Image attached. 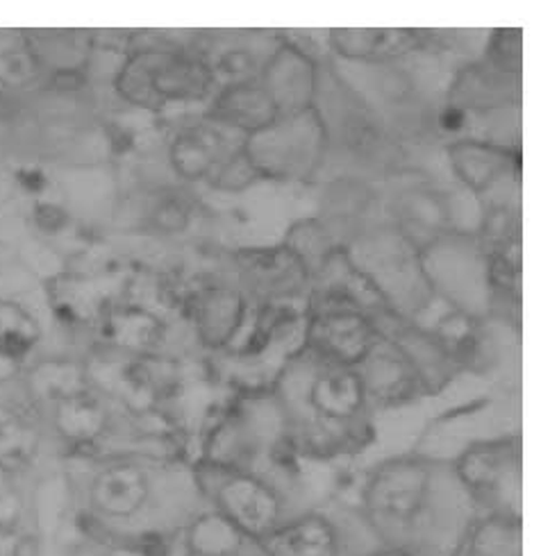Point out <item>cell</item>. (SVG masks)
I'll use <instances>...</instances> for the list:
<instances>
[{"label":"cell","instance_id":"6da1fadb","mask_svg":"<svg viewBox=\"0 0 550 556\" xmlns=\"http://www.w3.org/2000/svg\"><path fill=\"white\" fill-rule=\"evenodd\" d=\"M437 468L421 459H393L375 468L364 489L368 525L387 549L403 556H441L443 500Z\"/></svg>","mask_w":550,"mask_h":556},{"label":"cell","instance_id":"7a4b0ae2","mask_svg":"<svg viewBox=\"0 0 550 556\" xmlns=\"http://www.w3.org/2000/svg\"><path fill=\"white\" fill-rule=\"evenodd\" d=\"M116 91L133 105L160 112L171 103H196L216 91L203 53L175 46H148L125 58Z\"/></svg>","mask_w":550,"mask_h":556},{"label":"cell","instance_id":"3957f363","mask_svg":"<svg viewBox=\"0 0 550 556\" xmlns=\"http://www.w3.org/2000/svg\"><path fill=\"white\" fill-rule=\"evenodd\" d=\"M328 130L316 108L278 116L264 130L243 139V150L264 180L305 182L318 170Z\"/></svg>","mask_w":550,"mask_h":556},{"label":"cell","instance_id":"277c9868","mask_svg":"<svg viewBox=\"0 0 550 556\" xmlns=\"http://www.w3.org/2000/svg\"><path fill=\"white\" fill-rule=\"evenodd\" d=\"M193 482L216 514L258 543H264L285 522L280 493L258 472L203 462L193 472Z\"/></svg>","mask_w":550,"mask_h":556},{"label":"cell","instance_id":"5b68a950","mask_svg":"<svg viewBox=\"0 0 550 556\" xmlns=\"http://www.w3.org/2000/svg\"><path fill=\"white\" fill-rule=\"evenodd\" d=\"M366 407L368 400L358 368L318 362L305 393V409L312 416L303 429L308 445L321 454L343 450L355 439Z\"/></svg>","mask_w":550,"mask_h":556},{"label":"cell","instance_id":"8992f818","mask_svg":"<svg viewBox=\"0 0 550 556\" xmlns=\"http://www.w3.org/2000/svg\"><path fill=\"white\" fill-rule=\"evenodd\" d=\"M455 475L475 507L485 509V516L518 518L516 500L521 466L516 441L500 439L473 445L462 454Z\"/></svg>","mask_w":550,"mask_h":556},{"label":"cell","instance_id":"52a82bcc","mask_svg":"<svg viewBox=\"0 0 550 556\" xmlns=\"http://www.w3.org/2000/svg\"><path fill=\"white\" fill-rule=\"evenodd\" d=\"M378 332L366 314L339 302L312 300V318L308 325V343L321 364L358 368Z\"/></svg>","mask_w":550,"mask_h":556},{"label":"cell","instance_id":"ba28073f","mask_svg":"<svg viewBox=\"0 0 550 556\" xmlns=\"http://www.w3.org/2000/svg\"><path fill=\"white\" fill-rule=\"evenodd\" d=\"M258 83L271 98L278 116H289L314 108L318 68L303 48L283 39L273 48Z\"/></svg>","mask_w":550,"mask_h":556},{"label":"cell","instance_id":"9c48e42d","mask_svg":"<svg viewBox=\"0 0 550 556\" xmlns=\"http://www.w3.org/2000/svg\"><path fill=\"white\" fill-rule=\"evenodd\" d=\"M153 497V477L137 459H114L100 468L89 486L91 509L103 520H133Z\"/></svg>","mask_w":550,"mask_h":556},{"label":"cell","instance_id":"30bf717a","mask_svg":"<svg viewBox=\"0 0 550 556\" xmlns=\"http://www.w3.org/2000/svg\"><path fill=\"white\" fill-rule=\"evenodd\" d=\"M368 402L400 404L423 393L410 362L391 341L378 337L366 359L358 366Z\"/></svg>","mask_w":550,"mask_h":556},{"label":"cell","instance_id":"8fae6325","mask_svg":"<svg viewBox=\"0 0 550 556\" xmlns=\"http://www.w3.org/2000/svg\"><path fill=\"white\" fill-rule=\"evenodd\" d=\"M191 318L205 348L230 345L246 318V293L230 285H208L193 295Z\"/></svg>","mask_w":550,"mask_h":556},{"label":"cell","instance_id":"7c38bea8","mask_svg":"<svg viewBox=\"0 0 550 556\" xmlns=\"http://www.w3.org/2000/svg\"><path fill=\"white\" fill-rule=\"evenodd\" d=\"M103 337L123 357L150 359L164 345L166 325L153 309L125 302L103 316Z\"/></svg>","mask_w":550,"mask_h":556},{"label":"cell","instance_id":"4fadbf2b","mask_svg":"<svg viewBox=\"0 0 550 556\" xmlns=\"http://www.w3.org/2000/svg\"><path fill=\"white\" fill-rule=\"evenodd\" d=\"M275 118L278 112L260 83L216 89L208 112V121L223 130L241 135V139L264 130Z\"/></svg>","mask_w":550,"mask_h":556},{"label":"cell","instance_id":"5bb4252c","mask_svg":"<svg viewBox=\"0 0 550 556\" xmlns=\"http://www.w3.org/2000/svg\"><path fill=\"white\" fill-rule=\"evenodd\" d=\"M264 556H346L339 527L323 514L285 520L262 543Z\"/></svg>","mask_w":550,"mask_h":556},{"label":"cell","instance_id":"9a60e30c","mask_svg":"<svg viewBox=\"0 0 550 556\" xmlns=\"http://www.w3.org/2000/svg\"><path fill=\"white\" fill-rule=\"evenodd\" d=\"M223 132L225 130L212 121L183 128L168 146V160L173 170L187 182H208L214 166L233 150Z\"/></svg>","mask_w":550,"mask_h":556},{"label":"cell","instance_id":"2e32d148","mask_svg":"<svg viewBox=\"0 0 550 556\" xmlns=\"http://www.w3.org/2000/svg\"><path fill=\"white\" fill-rule=\"evenodd\" d=\"M53 425L58 434L75 450H89L108 434L110 412L91 387L53 402Z\"/></svg>","mask_w":550,"mask_h":556},{"label":"cell","instance_id":"e0dca14e","mask_svg":"<svg viewBox=\"0 0 550 556\" xmlns=\"http://www.w3.org/2000/svg\"><path fill=\"white\" fill-rule=\"evenodd\" d=\"M398 235L403 237L418 255L433 248L450 223L443 198L433 189H410L396 200Z\"/></svg>","mask_w":550,"mask_h":556},{"label":"cell","instance_id":"ac0fdd59","mask_svg":"<svg viewBox=\"0 0 550 556\" xmlns=\"http://www.w3.org/2000/svg\"><path fill=\"white\" fill-rule=\"evenodd\" d=\"M448 162L458 178L475 193L489 191L514 164L510 150L487 141L453 143L448 148Z\"/></svg>","mask_w":550,"mask_h":556},{"label":"cell","instance_id":"d6986e66","mask_svg":"<svg viewBox=\"0 0 550 556\" xmlns=\"http://www.w3.org/2000/svg\"><path fill=\"white\" fill-rule=\"evenodd\" d=\"M333 46L346 60L389 62L416 43L412 30H333Z\"/></svg>","mask_w":550,"mask_h":556},{"label":"cell","instance_id":"ffe728a7","mask_svg":"<svg viewBox=\"0 0 550 556\" xmlns=\"http://www.w3.org/2000/svg\"><path fill=\"white\" fill-rule=\"evenodd\" d=\"M273 50H262L258 46H250L243 41L225 43L223 48L214 50V55H205L210 71L214 75L216 89L235 87L246 83H258L260 73Z\"/></svg>","mask_w":550,"mask_h":556},{"label":"cell","instance_id":"44dd1931","mask_svg":"<svg viewBox=\"0 0 550 556\" xmlns=\"http://www.w3.org/2000/svg\"><path fill=\"white\" fill-rule=\"evenodd\" d=\"M462 552L466 556H521V520L512 516L475 518Z\"/></svg>","mask_w":550,"mask_h":556},{"label":"cell","instance_id":"7402d4cb","mask_svg":"<svg viewBox=\"0 0 550 556\" xmlns=\"http://www.w3.org/2000/svg\"><path fill=\"white\" fill-rule=\"evenodd\" d=\"M41 337L39 320L18 302L0 300V355L23 357L37 345Z\"/></svg>","mask_w":550,"mask_h":556},{"label":"cell","instance_id":"603a6c76","mask_svg":"<svg viewBox=\"0 0 550 556\" xmlns=\"http://www.w3.org/2000/svg\"><path fill=\"white\" fill-rule=\"evenodd\" d=\"M335 248L337 245L333 243L328 230H325V227L316 220L298 223L285 241V250L298 262V266L305 270L310 280H314V277L321 273V268L330 260Z\"/></svg>","mask_w":550,"mask_h":556},{"label":"cell","instance_id":"cb8c5ba5","mask_svg":"<svg viewBox=\"0 0 550 556\" xmlns=\"http://www.w3.org/2000/svg\"><path fill=\"white\" fill-rule=\"evenodd\" d=\"M39 432L23 416H10L0 420V470L18 472L28 468L37 457Z\"/></svg>","mask_w":550,"mask_h":556},{"label":"cell","instance_id":"d4e9b609","mask_svg":"<svg viewBox=\"0 0 550 556\" xmlns=\"http://www.w3.org/2000/svg\"><path fill=\"white\" fill-rule=\"evenodd\" d=\"M43 66L37 60L28 37H14L0 46V89L10 93L28 89Z\"/></svg>","mask_w":550,"mask_h":556},{"label":"cell","instance_id":"484cf974","mask_svg":"<svg viewBox=\"0 0 550 556\" xmlns=\"http://www.w3.org/2000/svg\"><path fill=\"white\" fill-rule=\"evenodd\" d=\"M89 387L87 368L75 366L71 362H46L37 366L30 375V391L48 402H55L75 391Z\"/></svg>","mask_w":550,"mask_h":556},{"label":"cell","instance_id":"4316f807","mask_svg":"<svg viewBox=\"0 0 550 556\" xmlns=\"http://www.w3.org/2000/svg\"><path fill=\"white\" fill-rule=\"evenodd\" d=\"M433 339L441 345V350L450 357V362L458 364L462 357L475 348V337H478V325L466 309L448 312L430 332Z\"/></svg>","mask_w":550,"mask_h":556},{"label":"cell","instance_id":"83f0119b","mask_svg":"<svg viewBox=\"0 0 550 556\" xmlns=\"http://www.w3.org/2000/svg\"><path fill=\"white\" fill-rule=\"evenodd\" d=\"M262 180H264L262 173L246 155L243 141L237 148H233L230 153L214 166L212 175L208 178L210 187H214L218 191H230V193L243 191L248 187H255Z\"/></svg>","mask_w":550,"mask_h":556},{"label":"cell","instance_id":"f1b7e54d","mask_svg":"<svg viewBox=\"0 0 550 556\" xmlns=\"http://www.w3.org/2000/svg\"><path fill=\"white\" fill-rule=\"evenodd\" d=\"M150 223L162 235H180L191 223L189 202L178 193H166L155 200L153 212H150Z\"/></svg>","mask_w":550,"mask_h":556},{"label":"cell","instance_id":"f546056e","mask_svg":"<svg viewBox=\"0 0 550 556\" xmlns=\"http://www.w3.org/2000/svg\"><path fill=\"white\" fill-rule=\"evenodd\" d=\"M35 218L43 227V230H50V232L60 230V227L66 223L64 214L55 205H41V207H37Z\"/></svg>","mask_w":550,"mask_h":556},{"label":"cell","instance_id":"4dcf8cb0","mask_svg":"<svg viewBox=\"0 0 550 556\" xmlns=\"http://www.w3.org/2000/svg\"><path fill=\"white\" fill-rule=\"evenodd\" d=\"M18 368H21L18 359L0 355V384H5V382H10V379H14L18 375Z\"/></svg>","mask_w":550,"mask_h":556},{"label":"cell","instance_id":"1f68e13d","mask_svg":"<svg viewBox=\"0 0 550 556\" xmlns=\"http://www.w3.org/2000/svg\"><path fill=\"white\" fill-rule=\"evenodd\" d=\"M16 556H39L37 541H35V539H23V541L16 545Z\"/></svg>","mask_w":550,"mask_h":556},{"label":"cell","instance_id":"d6a6232c","mask_svg":"<svg viewBox=\"0 0 550 556\" xmlns=\"http://www.w3.org/2000/svg\"><path fill=\"white\" fill-rule=\"evenodd\" d=\"M366 556H403V554H398V552H393V549H380V552H371V554H366Z\"/></svg>","mask_w":550,"mask_h":556}]
</instances>
